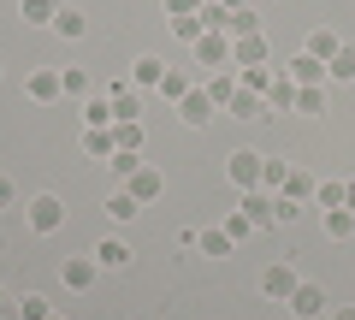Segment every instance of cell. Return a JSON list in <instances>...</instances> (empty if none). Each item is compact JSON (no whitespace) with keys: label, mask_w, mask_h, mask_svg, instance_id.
<instances>
[{"label":"cell","mask_w":355,"mask_h":320,"mask_svg":"<svg viewBox=\"0 0 355 320\" xmlns=\"http://www.w3.org/2000/svg\"><path fill=\"white\" fill-rule=\"evenodd\" d=\"M24 219H30L36 237H53V231L65 226V202H60V196H30V202H24Z\"/></svg>","instance_id":"cell-1"},{"label":"cell","mask_w":355,"mask_h":320,"mask_svg":"<svg viewBox=\"0 0 355 320\" xmlns=\"http://www.w3.org/2000/svg\"><path fill=\"white\" fill-rule=\"evenodd\" d=\"M296 285H302V273H296L291 261H272V267L261 273V296H272V303H291Z\"/></svg>","instance_id":"cell-2"},{"label":"cell","mask_w":355,"mask_h":320,"mask_svg":"<svg viewBox=\"0 0 355 320\" xmlns=\"http://www.w3.org/2000/svg\"><path fill=\"white\" fill-rule=\"evenodd\" d=\"M89 255H95V267H101V273H125L130 261H137V249H130L125 237H101V244L89 249Z\"/></svg>","instance_id":"cell-3"},{"label":"cell","mask_w":355,"mask_h":320,"mask_svg":"<svg viewBox=\"0 0 355 320\" xmlns=\"http://www.w3.org/2000/svg\"><path fill=\"white\" fill-rule=\"evenodd\" d=\"M196 65H207V71H225L231 65V36L225 30H207V36L196 42Z\"/></svg>","instance_id":"cell-4"},{"label":"cell","mask_w":355,"mask_h":320,"mask_svg":"<svg viewBox=\"0 0 355 320\" xmlns=\"http://www.w3.org/2000/svg\"><path fill=\"white\" fill-rule=\"evenodd\" d=\"M261 160H266V154H254V149H237V154H231V184H237V190H261Z\"/></svg>","instance_id":"cell-5"},{"label":"cell","mask_w":355,"mask_h":320,"mask_svg":"<svg viewBox=\"0 0 355 320\" xmlns=\"http://www.w3.org/2000/svg\"><path fill=\"white\" fill-rule=\"evenodd\" d=\"M284 308H291L296 320H314V314H326V291H320L314 279H302V285L291 291V303H284Z\"/></svg>","instance_id":"cell-6"},{"label":"cell","mask_w":355,"mask_h":320,"mask_svg":"<svg viewBox=\"0 0 355 320\" xmlns=\"http://www.w3.org/2000/svg\"><path fill=\"white\" fill-rule=\"evenodd\" d=\"M284 77H291L296 90H320V83H326V60H314V53H296V60L284 65Z\"/></svg>","instance_id":"cell-7"},{"label":"cell","mask_w":355,"mask_h":320,"mask_svg":"<svg viewBox=\"0 0 355 320\" xmlns=\"http://www.w3.org/2000/svg\"><path fill=\"white\" fill-rule=\"evenodd\" d=\"M24 95H30V101H60V95H65V77L53 71V65H42V71L24 77Z\"/></svg>","instance_id":"cell-8"},{"label":"cell","mask_w":355,"mask_h":320,"mask_svg":"<svg viewBox=\"0 0 355 320\" xmlns=\"http://www.w3.org/2000/svg\"><path fill=\"white\" fill-rule=\"evenodd\" d=\"M214 113H219V107L207 101V90H202V83H196V90L184 95V101H178V119H184V125H190V130H202V125H207V119H214Z\"/></svg>","instance_id":"cell-9"},{"label":"cell","mask_w":355,"mask_h":320,"mask_svg":"<svg viewBox=\"0 0 355 320\" xmlns=\"http://www.w3.org/2000/svg\"><path fill=\"white\" fill-rule=\"evenodd\" d=\"M60 279L71 285V291H89V285L101 279V267H95V255H65L60 261Z\"/></svg>","instance_id":"cell-10"},{"label":"cell","mask_w":355,"mask_h":320,"mask_svg":"<svg viewBox=\"0 0 355 320\" xmlns=\"http://www.w3.org/2000/svg\"><path fill=\"white\" fill-rule=\"evenodd\" d=\"M266 60H272L266 36H237V42H231V65H237V71H243V65H266Z\"/></svg>","instance_id":"cell-11"},{"label":"cell","mask_w":355,"mask_h":320,"mask_svg":"<svg viewBox=\"0 0 355 320\" xmlns=\"http://www.w3.org/2000/svg\"><path fill=\"white\" fill-rule=\"evenodd\" d=\"M107 101H113L119 125H125V119H137V113H142V90H137V83H130V77H125V83H113V90H107Z\"/></svg>","instance_id":"cell-12"},{"label":"cell","mask_w":355,"mask_h":320,"mask_svg":"<svg viewBox=\"0 0 355 320\" xmlns=\"http://www.w3.org/2000/svg\"><path fill=\"white\" fill-rule=\"evenodd\" d=\"M125 190H130V196H137V202H142V208H148V202H154V196H160V190H166V178H160V172H154V167H137V172H130V178H125Z\"/></svg>","instance_id":"cell-13"},{"label":"cell","mask_w":355,"mask_h":320,"mask_svg":"<svg viewBox=\"0 0 355 320\" xmlns=\"http://www.w3.org/2000/svg\"><path fill=\"white\" fill-rule=\"evenodd\" d=\"M202 90H207V101H214V107H231V95H237L243 83H237V71L225 65V71H207V83H202Z\"/></svg>","instance_id":"cell-14"},{"label":"cell","mask_w":355,"mask_h":320,"mask_svg":"<svg viewBox=\"0 0 355 320\" xmlns=\"http://www.w3.org/2000/svg\"><path fill=\"white\" fill-rule=\"evenodd\" d=\"M243 214H249L254 231H266L272 226V190H243Z\"/></svg>","instance_id":"cell-15"},{"label":"cell","mask_w":355,"mask_h":320,"mask_svg":"<svg viewBox=\"0 0 355 320\" xmlns=\"http://www.w3.org/2000/svg\"><path fill=\"white\" fill-rule=\"evenodd\" d=\"M160 77H166V60H154V53L130 60V83H137V90H160Z\"/></svg>","instance_id":"cell-16"},{"label":"cell","mask_w":355,"mask_h":320,"mask_svg":"<svg viewBox=\"0 0 355 320\" xmlns=\"http://www.w3.org/2000/svg\"><path fill=\"white\" fill-rule=\"evenodd\" d=\"M101 214L113 219V226H130V219L142 214V202H137V196H130V190H113V196H107V208H101Z\"/></svg>","instance_id":"cell-17"},{"label":"cell","mask_w":355,"mask_h":320,"mask_svg":"<svg viewBox=\"0 0 355 320\" xmlns=\"http://www.w3.org/2000/svg\"><path fill=\"white\" fill-rule=\"evenodd\" d=\"M296 107V83L284 71H272V90H266V113H291Z\"/></svg>","instance_id":"cell-18"},{"label":"cell","mask_w":355,"mask_h":320,"mask_svg":"<svg viewBox=\"0 0 355 320\" xmlns=\"http://www.w3.org/2000/svg\"><path fill=\"white\" fill-rule=\"evenodd\" d=\"M83 125H89V130H107V125H119L113 101H107V95H89V101H83Z\"/></svg>","instance_id":"cell-19"},{"label":"cell","mask_w":355,"mask_h":320,"mask_svg":"<svg viewBox=\"0 0 355 320\" xmlns=\"http://www.w3.org/2000/svg\"><path fill=\"white\" fill-rule=\"evenodd\" d=\"M190 90H196V83H190V71H178V65H166V77H160V90H154V95H160V101H184Z\"/></svg>","instance_id":"cell-20"},{"label":"cell","mask_w":355,"mask_h":320,"mask_svg":"<svg viewBox=\"0 0 355 320\" xmlns=\"http://www.w3.org/2000/svg\"><path fill=\"white\" fill-rule=\"evenodd\" d=\"M83 154H95V160H113V154H119L113 125H107V130H89V125H83Z\"/></svg>","instance_id":"cell-21"},{"label":"cell","mask_w":355,"mask_h":320,"mask_svg":"<svg viewBox=\"0 0 355 320\" xmlns=\"http://www.w3.org/2000/svg\"><path fill=\"white\" fill-rule=\"evenodd\" d=\"M338 48H343L338 30H308V42H302V53H314V60H331Z\"/></svg>","instance_id":"cell-22"},{"label":"cell","mask_w":355,"mask_h":320,"mask_svg":"<svg viewBox=\"0 0 355 320\" xmlns=\"http://www.w3.org/2000/svg\"><path fill=\"white\" fill-rule=\"evenodd\" d=\"M314 172H302V167H291V178H284V190L279 196H291V202H314Z\"/></svg>","instance_id":"cell-23"},{"label":"cell","mask_w":355,"mask_h":320,"mask_svg":"<svg viewBox=\"0 0 355 320\" xmlns=\"http://www.w3.org/2000/svg\"><path fill=\"white\" fill-rule=\"evenodd\" d=\"M225 113H231V119H266V95H249V90H237Z\"/></svg>","instance_id":"cell-24"},{"label":"cell","mask_w":355,"mask_h":320,"mask_svg":"<svg viewBox=\"0 0 355 320\" xmlns=\"http://www.w3.org/2000/svg\"><path fill=\"white\" fill-rule=\"evenodd\" d=\"M326 77H338V83H355V42H343V48L326 60Z\"/></svg>","instance_id":"cell-25"},{"label":"cell","mask_w":355,"mask_h":320,"mask_svg":"<svg viewBox=\"0 0 355 320\" xmlns=\"http://www.w3.org/2000/svg\"><path fill=\"white\" fill-rule=\"evenodd\" d=\"M89 30V18L77 12V6H60V18H53V36H65V42H77Z\"/></svg>","instance_id":"cell-26"},{"label":"cell","mask_w":355,"mask_h":320,"mask_svg":"<svg viewBox=\"0 0 355 320\" xmlns=\"http://www.w3.org/2000/svg\"><path fill=\"white\" fill-rule=\"evenodd\" d=\"M326 237H331V244L355 237V214H349V208H326Z\"/></svg>","instance_id":"cell-27"},{"label":"cell","mask_w":355,"mask_h":320,"mask_svg":"<svg viewBox=\"0 0 355 320\" xmlns=\"http://www.w3.org/2000/svg\"><path fill=\"white\" fill-rule=\"evenodd\" d=\"M237 83H243L249 95H266V90H272V65H243Z\"/></svg>","instance_id":"cell-28"},{"label":"cell","mask_w":355,"mask_h":320,"mask_svg":"<svg viewBox=\"0 0 355 320\" xmlns=\"http://www.w3.org/2000/svg\"><path fill=\"white\" fill-rule=\"evenodd\" d=\"M196 249H202V255H231V231L225 226H219V231H196Z\"/></svg>","instance_id":"cell-29"},{"label":"cell","mask_w":355,"mask_h":320,"mask_svg":"<svg viewBox=\"0 0 355 320\" xmlns=\"http://www.w3.org/2000/svg\"><path fill=\"white\" fill-rule=\"evenodd\" d=\"M12 314H18V320H48V314H53V303H48V296H36V291H24Z\"/></svg>","instance_id":"cell-30"},{"label":"cell","mask_w":355,"mask_h":320,"mask_svg":"<svg viewBox=\"0 0 355 320\" xmlns=\"http://www.w3.org/2000/svg\"><path fill=\"white\" fill-rule=\"evenodd\" d=\"M284 178H291V160H261V190L279 196V190H284Z\"/></svg>","instance_id":"cell-31"},{"label":"cell","mask_w":355,"mask_h":320,"mask_svg":"<svg viewBox=\"0 0 355 320\" xmlns=\"http://www.w3.org/2000/svg\"><path fill=\"white\" fill-rule=\"evenodd\" d=\"M53 18H60V0H24V24H48L53 30Z\"/></svg>","instance_id":"cell-32"},{"label":"cell","mask_w":355,"mask_h":320,"mask_svg":"<svg viewBox=\"0 0 355 320\" xmlns=\"http://www.w3.org/2000/svg\"><path fill=\"white\" fill-rule=\"evenodd\" d=\"M172 36H178V42H190V48H196V42L207 36V24H202V12H196V18H172Z\"/></svg>","instance_id":"cell-33"},{"label":"cell","mask_w":355,"mask_h":320,"mask_svg":"<svg viewBox=\"0 0 355 320\" xmlns=\"http://www.w3.org/2000/svg\"><path fill=\"white\" fill-rule=\"evenodd\" d=\"M291 113H302V119L326 113V90H296V107H291Z\"/></svg>","instance_id":"cell-34"},{"label":"cell","mask_w":355,"mask_h":320,"mask_svg":"<svg viewBox=\"0 0 355 320\" xmlns=\"http://www.w3.org/2000/svg\"><path fill=\"white\" fill-rule=\"evenodd\" d=\"M113 142H119V149H130V154H142V125H137V119L113 125Z\"/></svg>","instance_id":"cell-35"},{"label":"cell","mask_w":355,"mask_h":320,"mask_svg":"<svg viewBox=\"0 0 355 320\" xmlns=\"http://www.w3.org/2000/svg\"><path fill=\"white\" fill-rule=\"evenodd\" d=\"M65 95H71V101H83V95H89V71H83V65H65Z\"/></svg>","instance_id":"cell-36"},{"label":"cell","mask_w":355,"mask_h":320,"mask_svg":"<svg viewBox=\"0 0 355 320\" xmlns=\"http://www.w3.org/2000/svg\"><path fill=\"white\" fill-rule=\"evenodd\" d=\"M291 219H302V202H291V196H272V226H291Z\"/></svg>","instance_id":"cell-37"},{"label":"cell","mask_w":355,"mask_h":320,"mask_svg":"<svg viewBox=\"0 0 355 320\" xmlns=\"http://www.w3.org/2000/svg\"><path fill=\"white\" fill-rule=\"evenodd\" d=\"M107 167H113V178H130V172L142 167V154H130V149H119L113 160H107Z\"/></svg>","instance_id":"cell-38"},{"label":"cell","mask_w":355,"mask_h":320,"mask_svg":"<svg viewBox=\"0 0 355 320\" xmlns=\"http://www.w3.org/2000/svg\"><path fill=\"white\" fill-rule=\"evenodd\" d=\"M202 24H207V30H225V24H231V12L219 6V0H202Z\"/></svg>","instance_id":"cell-39"},{"label":"cell","mask_w":355,"mask_h":320,"mask_svg":"<svg viewBox=\"0 0 355 320\" xmlns=\"http://www.w3.org/2000/svg\"><path fill=\"white\" fill-rule=\"evenodd\" d=\"M314 208H343V184H314Z\"/></svg>","instance_id":"cell-40"},{"label":"cell","mask_w":355,"mask_h":320,"mask_svg":"<svg viewBox=\"0 0 355 320\" xmlns=\"http://www.w3.org/2000/svg\"><path fill=\"white\" fill-rule=\"evenodd\" d=\"M225 231H231V244H237V237H249V214H243V208H237V214H225Z\"/></svg>","instance_id":"cell-41"},{"label":"cell","mask_w":355,"mask_h":320,"mask_svg":"<svg viewBox=\"0 0 355 320\" xmlns=\"http://www.w3.org/2000/svg\"><path fill=\"white\" fill-rule=\"evenodd\" d=\"M202 12V0H166V18H196Z\"/></svg>","instance_id":"cell-42"},{"label":"cell","mask_w":355,"mask_h":320,"mask_svg":"<svg viewBox=\"0 0 355 320\" xmlns=\"http://www.w3.org/2000/svg\"><path fill=\"white\" fill-rule=\"evenodd\" d=\"M6 208H18V190H12V178H0V214Z\"/></svg>","instance_id":"cell-43"},{"label":"cell","mask_w":355,"mask_h":320,"mask_svg":"<svg viewBox=\"0 0 355 320\" xmlns=\"http://www.w3.org/2000/svg\"><path fill=\"white\" fill-rule=\"evenodd\" d=\"M343 208H349V214H355V178L343 184Z\"/></svg>","instance_id":"cell-44"},{"label":"cell","mask_w":355,"mask_h":320,"mask_svg":"<svg viewBox=\"0 0 355 320\" xmlns=\"http://www.w3.org/2000/svg\"><path fill=\"white\" fill-rule=\"evenodd\" d=\"M219 6H225V12H243V6H249V0H219Z\"/></svg>","instance_id":"cell-45"},{"label":"cell","mask_w":355,"mask_h":320,"mask_svg":"<svg viewBox=\"0 0 355 320\" xmlns=\"http://www.w3.org/2000/svg\"><path fill=\"white\" fill-rule=\"evenodd\" d=\"M331 320H355V308H331Z\"/></svg>","instance_id":"cell-46"},{"label":"cell","mask_w":355,"mask_h":320,"mask_svg":"<svg viewBox=\"0 0 355 320\" xmlns=\"http://www.w3.org/2000/svg\"><path fill=\"white\" fill-rule=\"evenodd\" d=\"M0 314H12V303H6V296H0Z\"/></svg>","instance_id":"cell-47"},{"label":"cell","mask_w":355,"mask_h":320,"mask_svg":"<svg viewBox=\"0 0 355 320\" xmlns=\"http://www.w3.org/2000/svg\"><path fill=\"white\" fill-rule=\"evenodd\" d=\"M48 320H60V314H48Z\"/></svg>","instance_id":"cell-48"}]
</instances>
